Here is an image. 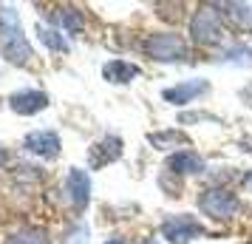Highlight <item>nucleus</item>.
I'll return each mask as SVG.
<instances>
[{
  "label": "nucleus",
  "instance_id": "nucleus-1",
  "mask_svg": "<svg viewBox=\"0 0 252 244\" xmlns=\"http://www.w3.org/2000/svg\"><path fill=\"white\" fill-rule=\"evenodd\" d=\"M0 51L14 66H26V63H32V57H34V51H32L23 29H20L17 12H12L9 6L0 9Z\"/></svg>",
  "mask_w": 252,
  "mask_h": 244
},
{
  "label": "nucleus",
  "instance_id": "nucleus-2",
  "mask_svg": "<svg viewBox=\"0 0 252 244\" xmlns=\"http://www.w3.org/2000/svg\"><path fill=\"white\" fill-rule=\"evenodd\" d=\"M190 35L198 46H218L227 37L221 12H216V6H201L190 20Z\"/></svg>",
  "mask_w": 252,
  "mask_h": 244
},
{
  "label": "nucleus",
  "instance_id": "nucleus-3",
  "mask_svg": "<svg viewBox=\"0 0 252 244\" xmlns=\"http://www.w3.org/2000/svg\"><path fill=\"white\" fill-rule=\"evenodd\" d=\"M198 208L210 219L229 221V219H235V213L241 210V202L227 187H207V190H201V196H198Z\"/></svg>",
  "mask_w": 252,
  "mask_h": 244
},
{
  "label": "nucleus",
  "instance_id": "nucleus-4",
  "mask_svg": "<svg viewBox=\"0 0 252 244\" xmlns=\"http://www.w3.org/2000/svg\"><path fill=\"white\" fill-rule=\"evenodd\" d=\"M145 54L156 63H179L187 57V43L182 35L159 32V35H150L145 40Z\"/></svg>",
  "mask_w": 252,
  "mask_h": 244
},
{
  "label": "nucleus",
  "instance_id": "nucleus-5",
  "mask_svg": "<svg viewBox=\"0 0 252 244\" xmlns=\"http://www.w3.org/2000/svg\"><path fill=\"white\" fill-rule=\"evenodd\" d=\"M161 236H164L167 242H173V244H190L193 239H198V236H207V230L195 216L182 213V216H167V219H164Z\"/></svg>",
  "mask_w": 252,
  "mask_h": 244
},
{
  "label": "nucleus",
  "instance_id": "nucleus-6",
  "mask_svg": "<svg viewBox=\"0 0 252 244\" xmlns=\"http://www.w3.org/2000/svg\"><path fill=\"white\" fill-rule=\"evenodd\" d=\"M23 148L32 156H40V159H57L60 156V137L54 131H32L23 139Z\"/></svg>",
  "mask_w": 252,
  "mask_h": 244
},
{
  "label": "nucleus",
  "instance_id": "nucleus-7",
  "mask_svg": "<svg viewBox=\"0 0 252 244\" xmlns=\"http://www.w3.org/2000/svg\"><path fill=\"white\" fill-rule=\"evenodd\" d=\"M65 190H68L71 205L77 210H82L91 202V176L85 174L82 168H71L68 176H65Z\"/></svg>",
  "mask_w": 252,
  "mask_h": 244
},
{
  "label": "nucleus",
  "instance_id": "nucleus-8",
  "mask_svg": "<svg viewBox=\"0 0 252 244\" xmlns=\"http://www.w3.org/2000/svg\"><path fill=\"white\" fill-rule=\"evenodd\" d=\"M122 156V139L119 137H105V139H99L96 145H91V151H88V165L91 168H105V165L116 162Z\"/></svg>",
  "mask_w": 252,
  "mask_h": 244
},
{
  "label": "nucleus",
  "instance_id": "nucleus-9",
  "mask_svg": "<svg viewBox=\"0 0 252 244\" xmlns=\"http://www.w3.org/2000/svg\"><path fill=\"white\" fill-rule=\"evenodd\" d=\"M207 91H210V82L207 80H184V82H179V85H173V88L164 91V103L187 105V103H193L195 97H201V94H207Z\"/></svg>",
  "mask_w": 252,
  "mask_h": 244
},
{
  "label": "nucleus",
  "instance_id": "nucleus-10",
  "mask_svg": "<svg viewBox=\"0 0 252 244\" xmlns=\"http://www.w3.org/2000/svg\"><path fill=\"white\" fill-rule=\"evenodd\" d=\"M9 108L20 116H32L37 111L48 108V94L46 91H17L9 97Z\"/></svg>",
  "mask_w": 252,
  "mask_h": 244
},
{
  "label": "nucleus",
  "instance_id": "nucleus-11",
  "mask_svg": "<svg viewBox=\"0 0 252 244\" xmlns=\"http://www.w3.org/2000/svg\"><path fill=\"white\" fill-rule=\"evenodd\" d=\"M167 171H173V174H179V176L182 174H201L204 171V159L195 151H179L167 159Z\"/></svg>",
  "mask_w": 252,
  "mask_h": 244
},
{
  "label": "nucleus",
  "instance_id": "nucleus-12",
  "mask_svg": "<svg viewBox=\"0 0 252 244\" xmlns=\"http://www.w3.org/2000/svg\"><path fill=\"white\" fill-rule=\"evenodd\" d=\"M139 74V66H133V63H127V60H111V63H105L102 66V77L108 82H130V80H136Z\"/></svg>",
  "mask_w": 252,
  "mask_h": 244
},
{
  "label": "nucleus",
  "instance_id": "nucleus-13",
  "mask_svg": "<svg viewBox=\"0 0 252 244\" xmlns=\"http://www.w3.org/2000/svg\"><path fill=\"white\" fill-rule=\"evenodd\" d=\"M51 17H54V23H57L63 32H68V35H80L82 29H85V17H82V12L77 6H60Z\"/></svg>",
  "mask_w": 252,
  "mask_h": 244
},
{
  "label": "nucleus",
  "instance_id": "nucleus-14",
  "mask_svg": "<svg viewBox=\"0 0 252 244\" xmlns=\"http://www.w3.org/2000/svg\"><path fill=\"white\" fill-rule=\"evenodd\" d=\"M150 145L153 148H159V151H170V148H190V139L184 137L182 131H159V134H150L148 137Z\"/></svg>",
  "mask_w": 252,
  "mask_h": 244
},
{
  "label": "nucleus",
  "instance_id": "nucleus-15",
  "mask_svg": "<svg viewBox=\"0 0 252 244\" xmlns=\"http://www.w3.org/2000/svg\"><path fill=\"white\" fill-rule=\"evenodd\" d=\"M3 244H48V236L40 227H20V230H14Z\"/></svg>",
  "mask_w": 252,
  "mask_h": 244
},
{
  "label": "nucleus",
  "instance_id": "nucleus-16",
  "mask_svg": "<svg viewBox=\"0 0 252 244\" xmlns=\"http://www.w3.org/2000/svg\"><path fill=\"white\" fill-rule=\"evenodd\" d=\"M221 17H229L232 23H238L241 29H252V9L247 3H227Z\"/></svg>",
  "mask_w": 252,
  "mask_h": 244
},
{
  "label": "nucleus",
  "instance_id": "nucleus-17",
  "mask_svg": "<svg viewBox=\"0 0 252 244\" xmlns=\"http://www.w3.org/2000/svg\"><path fill=\"white\" fill-rule=\"evenodd\" d=\"M37 37H40V43L51 51H68V40L60 35L57 29H51V26H37Z\"/></svg>",
  "mask_w": 252,
  "mask_h": 244
},
{
  "label": "nucleus",
  "instance_id": "nucleus-18",
  "mask_svg": "<svg viewBox=\"0 0 252 244\" xmlns=\"http://www.w3.org/2000/svg\"><path fill=\"white\" fill-rule=\"evenodd\" d=\"M224 60H227V63L247 66V63H252V48L247 46V43H235L232 48H227V51H224Z\"/></svg>",
  "mask_w": 252,
  "mask_h": 244
},
{
  "label": "nucleus",
  "instance_id": "nucleus-19",
  "mask_svg": "<svg viewBox=\"0 0 252 244\" xmlns=\"http://www.w3.org/2000/svg\"><path fill=\"white\" fill-rule=\"evenodd\" d=\"M9 162V151H6V148H3V145H0V168H3V165Z\"/></svg>",
  "mask_w": 252,
  "mask_h": 244
},
{
  "label": "nucleus",
  "instance_id": "nucleus-20",
  "mask_svg": "<svg viewBox=\"0 0 252 244\" xmlns=\"http://www.w3.org/2000/svg\"><path fill=\"white\" fill-rule=\"evenodd\" d=\"M105 244H125L122 239H111V242H105Z\"/></svg>",
  "mask_w": 252,
  "mask_h": 244
},
{
  "label": "nucleus",
  "instance_id": "nucleus-21",
  "mask_svg": "<svg viewBox=\"0 0 252 244\" xmlns=\"http://www.w3.org/2000/svg\"><path fill=\"white\" fill-rule=\"evenodd\" d=\"M247 185H250V187H252V174H250V176H247Z\"/></svg>",
  "mask_w": 252,
  "mask_h": 244
},
{
  "label": "nucleus",
  "instance_id": "nucleus-22",
  "mask_svg": "<svg viewBox=\"0 0 252 244\" xmlns=\"http://www.w3.org/2000/svg\"><path fill=\"white\" fill-rule=\"evenodd\" d=\"M145 244H159V242H145Z\"/></svg>",
  "mask_w": 252,
  "mask_h": 244
}]
</instances>
